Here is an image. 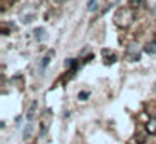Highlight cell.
I'll return each instance as SVG.
<instances>
[{
    "label": "cell",
    "mask_w": 156,
    "mask_h": 144,
    "mask_svg": "<svg viewBox=\"0 0 156 144\" xmlns=\"http://www.w3.org/2000/svg\"><path fill=\"white\" fill-rule=\"evenodd\" d=\"M35 107H37V102H32V104H30V109H29V112H27V119H29V121L34 119V116H35Z\"/></svg>",
    "instance_id": "5b68a950"
},
{
    "label": "cell",
    "mask_w": 156,
    "mask_h": 144,
    "mask_svg": "<svg viewBox=\"0 0 156 144\" xmlns=\"http://www.w3.org/2000/svg\"><path fill=\"white\" fill-rule=\"evenodd\" d=\"M87 10H89V12H94V10H98V0H89Z\"/></svg>",
    "instance_id": "8992f818"
},
{
    "label": "cell",
    "mask_w": 156,
    "mask_h": 144,
    "mask_svg": "<svg viewBox=\"0 0 156 144\" xmlns=\"http://www.w3.org/2000/svg\"><path fill=\"white\" fill-rule=\"evenodd\" d=\"M144 3V0H129V7L131 9H136V7H141Z\"/></svg>",
    "instance_id": "52a82bcc"
},
{
    "label": "cell",
    "mask_w": 156,
    "mask_h": 144,
    "mask_svg": "<svg viewBox=\"0 0 156 144\" xmlns=\"http://www.w3.org/2000/svg\"><path fill=\"white\" fill-rule=\"evenodd\" d=\"M34 35H35V39H37V40H44L45 39V30L44 29H35L34 30Z\"/></svg>",
    "instance_id": "277c9868"
},
{
    "label": "cell",
    "mask_w": 156,
    "mask_h": 144,
    "mask_svg": "<svg viewBox=\"0 0 156 144\" xmlns=\"http://www.w3.org/2000/svg\"><path fill=\"white\" fill-rule=\"evenodd\" d=\"M54 55H55V52H54V50H49V52L45 54V55H44V59H42V62H41V70H45V67L49 65V62L52 60V57H54Z\"/></svg>",
    "instance_id": "7a4b0ae2"
},
{
    "label": "cell",
    "mask_w": 156,
    "mask_h": 144,
    "mask_svg": "<svg viewBox=\"0 0 156 144\" xmlns=\"http://www.w3.org/2000/svg\"><path fill=\"white\" fill-rule=\"evenodd\" d=\"M89 96V92H81L79 94V99H82V100H86V97Z\"/></svg>",
    "instance_id": "9c48e42d"
},
{
    "label": "cell",
    "mask_w": 156,
    "mask_h": 144,
    "mask_svg": "<svg viewBox=\"0 0 156 144\" xmlns=\"http://www.w3.org/2000/svg\"><path fill=\"white\" fill-rule=\"evenodd\" d=\"M144 52H146V54H151V55H156V40H153V42L146 44Z\"/></svg>",
    "instance_id": "3957f363"
},
{
    "label": "cell",
    "mask_w": 156,
    "mask_h": 144,
    "mask_svg": "<svg viewBox=\"0 0 156 144\" xmlns=\"http://www.w3.org/2000/svg\"><path fill=\"white\" fill-rule=\"evenodd\" d=\"M139 55H141L139 49L136 47V44H133V45L128 49V57H129V60H139Z\"/></svg>",
    "instance_id": "6da1fadb"
},
{
    "label": "cell",
    "mask_w": 156,
    "mask_h": 144,
    "mask_svg": "<svg viewBox=\"0 0 156 144\" xmlns=\"http://www.w3.org/2000/svg\"><path fill=\"white\" fill-rule=\"evenodd\" d=\"M30 134H32V124L29 122L27 126H25V129H24V137L27 139V137H30Z\"/></svg>",
    "instance_id": "ba28073f"
}]
</instances>
